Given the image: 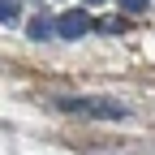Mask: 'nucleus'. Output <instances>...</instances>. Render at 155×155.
Returning <instances> with one entry per match:
<instances>
[{"label": "nucleus", "mask_w": 155, "mask_h": 155, "mask_svg": "<svg viewBox=\"0 0 155 155\" xmlns=\"http://www.w3.org/2000/svg\"><path fill=\"white\" fill-rule=\"evenodd\" d=\"M56 108H61V112H78V116H91V121H125V116H129L125 104H116V99H95V95L61 99Z\"/></svg>", "instance_id": "f257e3e1"}, {"label": "nucleus", "mask_w": 155, "mask_h": 155, "mask_svg": "<svg viewBox=\"0 0 155 155\" xmlns=\"http://www.w3.org/2000/svg\"><path fill=\"white\" fill-rule=\"evenodd\" d=\"M86 30H91V17L82 9H69V13L56 17V35H61V39H82Z\"/></svg>", "instance_id": "f03ea898"}, {"label": "nucleus", "mask_w": 155, "mask_h": 155, "mask_svg": "<svg viewBox=\"0 0 155 155\" xmlns=\"http://www.w3.org/2000/svg\"><path fill=\"white\" fill-rule=\"evenodd\" d=\"M0 22H5V26L17 22V5H13V0H0Z\"/></svg>", "instance_id": "7ed1b4c3"}, {"label": "nucleus", "mask_w": 155, "mask_h": 155, "mask_svg": "<svg viewBox=\"0 0 155 155\" xmlns=\"http://www.w3.org/2000/svg\"><path fill=\"white\" fill-rule=\"evenodd\" d=\"M48 30H52L48 17H35V22H30V39H48Z\"/></svg>", "instance_id": "20e7f679"}, {"label": "nucleus", "mask_w": 155, "mask_h": 155, "mask_svg": "<svg viewBox=\"0 0 155 155\" xmlns=\"http://www.w3.org/2000/svg\"><path fill=\"white\" fill-rule=\"evenodd\" d=\"M121 5H125L129 13H147V0H121Z\"/></svg>", "instance_id": "39448f33"}, {"label": "nucleus", "mask_w": 155, "mask_h": 155, "mask_svg": "<svg viewBox=\"0 0 155 155\" xmlns=\"http://www.w3.org/2000/svg\"><path fill=\"white\" fill-rule=\"evenodd\" d=\"M99 30H108V35H116V30H121V22H116V17H104V22H99Z\"/></svg>", "instance_id": "423d86ee"}, {"label": "nucleus", "mask_w": 155, "mask_h": 155, "mask_svg": "<svg viewBox=\"0 0 155 155\" xmlns=\"http://www.w3.org/2000/svg\"><path fill=\"white\" fill-rule=\"evenodd\" d=\"M91 5H99V0H91Z\"/></svg>", "instance_id": "0eeeda50"}]
</instances>
